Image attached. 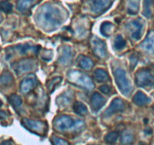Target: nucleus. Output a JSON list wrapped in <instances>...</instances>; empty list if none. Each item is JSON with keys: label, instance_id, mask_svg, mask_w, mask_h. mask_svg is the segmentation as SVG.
I'll return each instance as SVG.
<instances>
[{"label": "nucleus", "instance_id": "f257e3e1", "mask_svg": "<svg viewBox=\"0 0 154 145\" xmlns=\"http://www.w3.org/2000/svg\"><path fill=\"white\" fill-rule=\"evenodd\" d=\"M37 20L44 29L52 31L61 25L64 18L63 12L58 7L51 4H46L39 9Z\"/></svg>", "mask_w": 154, "mask_h": 145}, {"label": "nucleus", "instance_id": "f03ea898", "mask_svg": "<svg viewBox=\"0 0 154 145\" xmlns=\"http://www.w3.org/2000/svg\"><path fill=\"white\" fill-rule=\"evenodd\" d=\"M54 126L58 131H66L69 129L78 130L84 126V122L81 120L75 122L70 116H61L54 120Z\"/></svg>", "mask_w": 154, "mask_h": 145}, {"label": "nucleus", "instance_id": "7ed1b4c3", "mask_svg": "<svg viewBox=\"0 0 154 145\" xmlns=\"http://www.w3.org/2000/svg\"><path fill=\"white\" fill-rule=\"evenodd\" d=\"M68 78L71 82L81 86L87 89H92L94 87L91 79L86 74L78 70H70L68 73Z\"/></svg>", "mask_w": 154, "mask_h": 145}, {"label": "nucleus", "instance_id": "20e7f679", "mask_svg": "<svg viewBox=\"0 0 154 145\" xmlns=\"http://www.w3.org/2000/svg\"><path fill=\"white\" fill-rule=\"evenodd\" d=\"M114 75L116 83H117L120 92L124 95H129L132 88L131 85L130 81L126 76V71L121 68H117L114 70Z\"/></svg>", "mask_w": 154, "mask_h": 145}, {"label": "nucleus", "instance_id": "39448f33", "mask_svg": "<svg viewBox=\"0 0 154 145\" xmlns=\"http://www.w3.org/2000/svg\"><path fill=\"white\" fill-rule=\"evenodd\" d=\"M135 83L140 87H152L154 85V76L147 69H141L135 75Z\"/></svg>", "mask_w": 154, "mask_h": 145}, {"label": "nucleus", "instance_id": "423d86ee", "mask_svg": "<svg viewBox=\"0 0 154 145\" xmlns=\"http://www.w3.org/2000/svg\"><path fill=\"white\" fill-rule=\"evenodd\" d=\"M22 124L25 126L26 128L35 134H45L48 130L47 123L42 121H35L25 118V119H23Z\"/></svg>", "mask_w": 154, "mask_h": 145}, {"label": "nucleus", "instance_id": "0eeeda50", "mask_svg": "<svg viewBox=\"0 0 154 145\" xmlns=\"http://www.w3.org/2000/svg\"><path fill=\"white\" fill-rule=\"evenodd\" d=\"M91 47L93 52L97 57L100 58H104L107 56L106 45L104 41L101 40L99 38L93 37L91 39Z\"/></svg>", "mask_w": 154, "mask_h": 145}, {"label": "nucleus", "instance_id": "6e6552de", "mask_svg": "<svg viewBox=\"0 0 154 145\" xmlns=\"http://www.w3.org/2000/svg\"><path fill=\"white\" fill-rule=\"evenodd\" d=\"M35 66V62L32 59H24L14 63V69L16 71L17 74L20 75L24 72L32 71Z\"/></svg>", "mask_w": 154, "mask_h": 145}, {"label": "nucleus", "instance_id": "1a4fd4ad", "mask_svg": "<svg viewBox=\"0 0 154 145\" xmlns=\"http://www.w3.org/2000/svg\"><path fill=\"white\" fill-rule=\"evenodd\" d=\"M125 103L120 98H115L111 103L108 108L104 113V116L105 117H109L112 116L113 114H115L117 113L123 112L125 110Z\"/></svg>", "mask_w": 154, "mask_h": 145}, {"label": "nucleus", "instance_id": "9d476101", "mask_svg": "<svg viewBox=\"0 0 154 145\" xmlns=\"http://www.w3.org/2000/svg\"><path fill=\"white\" fill-rule=\"evenodd\" d=\"M113 3V0H91L92 11L100 14L106 11Z\"/></svg>", "mask_w": 154, "mask_h": 145}, {"label": "nucleus", "instance_id": "9b49d317", "mask_svg": "<svg viewBox=\"0 0 154 145\" xmlns=\"http://www.w3.org/2000/svg\"><path fill=\"white\" fill-rule=\"evenodd\" d=\"M143 27H144V24L141 22V20H134L127 25L128 30L130 32L131 37L136 40L141 38Z\"/></svg>", "mask_w": 154, "mask_h": 145}, {"label": "nucleus", "instance_id": "f8f14e48", "mask_svg": "<svg viewBox=\"0 0 154 145\" xmlns=\"http://www.w3.org/2000/svg\"><path fill=\"white\" fill-rule=\"evenodd\" d=\"M105 102H106L105 98H103L98 92H96V93L93 94L91 97V99H90V104H91L92 109L95 112L99 111L105 105Z\"/></svg>", "mask_w": 154, "mask_h": 145}, {"label": "nucleus", "instance_id": "ddd939ff", "mask_svg": "<svg viewBox=\"0 0 154 145\" xmlns=\"http://www.w3.org/2000/svg\"><path fill=\"white\" fill-rule=\"evenodd\" d=\"M141 46L147 52L154 54V30H150L149 32Z\"/></svg>", "mask_w": 154, "mask_h": 145}, {"label": "nucleus", "instance_id": "4468645a", "mask_svg": "<svg viewBox=\"0 0 154 145\" xmlns=\"http://www.w3.org/2000/svg\"><path fill=\"white\" fill-rule=\"evenodd\" d=\"M36 85V80L35 78H26L21 82L20 90L23 94H27L32 90Z\"/></svg>", "mask_w": 154, "mask_h": 145}, {"label": "nucleus", "instance_id": "2eb2a0df", "mask_svg": "<svg viewBox=\"0 0 154 145\" xmlns=\"http://www.w3.org/2000/svg\"><path fill=\"white\" fill-rule=\"evenodd\" d=\"M133 102L138 106H145L150 102V99L145 94L138 92L134 96Z\"/></svg>", "mask_w": 154, "mask_h": 145}, {"label": "nucleus", "instance_id": "dca6fc26", "mask_svg": "<svg viewBox=\"0 0 154 145\" xmlns=\"http://www.w3.org/2000/svg\"><path fill=\"white\" fill-rule=\"evenodd\" d=\"M78 63L80 67L82 68L83 69H85V70L90 69L93 67V65H94L93 60L90 57L84 55L79 56L78 59Z\"/></svg>", "mask_w": 154, "mask_h": 145}, {"label": "nucleus", "instance_id": "f3484780", "mask_svg": "<svg viewBox=\"0 0 154 145\" xmlns=\"http://www.w3.org/2000/svg\"><path fill=\"white\" fill-rule=\"evenodd\" d=\"M34 4V0H18L17 5L20 11L25 12L29 10Z\"/></svg>", "mask_w": 154, "mask_h": 145}, {"label": "nucleus", "instance_id": "a211bd4d", "mask_svg": "<svg viewBox=\"0 0 154 145\" xmlns=\"http://www.w3.org/2000/svg\"><path fill=\"white\" fill-rule=\"evenodd\" d=\"M94 78L98 82H105L109 79L108 74L103 69H97L94 72Z\"/></svg>", "mask_w": 154, "mask_h": 145}, {"label": "nucleus", "instance_id": "6ab92c4d", "mask_svg": "<svg viewBox=\"0 0 154 145\" xmlns=\"http://www.w3.org/2000/svg\"><path fill=\"white\" fill-rule=\"evenodd\" d=\"M73 110L75 113L80 115V116H85L88 113L87 106L80 101H76L73 104Z\"/></svg>", "mask_w": 154, "mask_h": 145}, {"label": "nucleus", "instance_id": "aec40b11", "mask_svg": "<svg viewBox=\"0 0 154 145\" xmlns=\"http://www.w3.org/2000/svg\"><path fill=\"white\" fill-rule=\"evenodd\" d=\"M72 57V50L70 49L69 47H66L63 49L61 57H60L59 60L61 63H64L65 64V63H68L70 61Z\"/></svg>", "mask_w": 154, "mask_h": 145}, {"label": "nucleus", "instance_id": "412c9836", "mask_svg": "<svg viewBox=\"0 0 154 145\" xmlns=\"http://www.w3.org/2000/svg\"><path fill=\"white\" fill-rule=\"evenodd\" d=\"M13 76H12L11 74L9 72H8V71H5V72H3V73L2 74L1 77H0V82H1V84H2L3 85H11L12 83H13Z\"/></svg>", "mask_w": 154, "mask_h": 145}, {"label": "nucleus", "instance_id": "4be33fe9", "mask_svg": "<svg viewBox=\"0 0 154 145\" xmlns=\"http://www.w3.org/2000/svg\"><path fill=\"white\" fill-rule=\"evenodd\" d=\"M114 26L110 22H104L101 26V33L105 36H109L112 33Z\"/></svg>", "mask_w": 154, "mask_h": 145}, {"label": "nucleus", "instance_id": "5701e85b", "mask_svg": "<svg viewBox=\"0 0 154 145\" xmlns=\"http://www.w3.org/2000/svg\"><path fill=\"white\" fill-rule=\"evenodd\" d=\"M118 137H119L118 133L116 132V131L110 132V133H108V134H106V135H105V141L107 144L114 145L116 143V142L117 141Z\"/></svg>", "mask_w": 154, "mask_h": 145}, {"label": "nucleus", "instance_id": "b1692460", "mask_svg": "<svg viewBox=\"0 0 154 145\" xmlns=\"http://www.w3.org/2000/svg\"><path fill=\"white\" fill-rule=\"evenodd\" d=\"M8 101L10 102V104L14 107H15V108H17V107H20L23 103L22 98L19 95H16V94H13V95H10L8 97Z\"/></svg>", "mask_w": 154, "mask_h": 145}, {"label": "nucleus", "instance_id": "393cba45", "mask_svg": "<svg viewBox=\"0 0 154 145\" xmlns=\"http://www.w3.org/2000/svg\"><path fill=\"white\" fill-rule=\"evenodd\" d=\"M62 81V77H54L51 79L48 80L47 82V88L49 92H53V91L55 89L56 86L58 84H60Z\"/></svg>", "mask_w": 154, "mask_h": 145}, {"label": "nucleus", "instance_id": "a878e982", "mask_svg": "<svg viewBox=\"0 0 154 145\" xmlns=\"http://www.w3.org/2000/svg\"><path fill=\"white\" fill-rule=\"evenodd\" d=\"M139 8V0H129L128 12L132 14H135Z\"/></svg>", "mask_w": 154, "mask_h": 145}, {"label": "nucleus", "instance_id": "bb28decb", "mask_svg": "<svg viewBox=\"0 0 154 145\" xmlns=\"http://www.w3.org/2000/svg\"><path fill=\"white\" fill-rule=\"evenodd\" d=\"M153 5V0H145L144 2V11L143 14L147 18H150L152 14L151 7Z\"/></svg>", "mask_w": 154, "mask_h": 145}, {"label": "nucleus", "instance_id": "cd10ccee", "mask_svg": "<svg viewBox=\"0 0 154 145\" xmlns=\"http://www.w3.org/2000/svg\"><path fill=\"white\" fill-rule=\"evenodd\" d=\"M126 45V41H125V39H123V36H117V38L115 39V40H114V48H115L116 50H121L125 48Z\"/></svg>", "mask_w": 154, "mask_h": 145}, {"label": "nucleus", "instance_id": "c85d7f7f", "mask_svg": "<svg viewBox=\"0 0 154 145\" xmlns=\"http://www.w3.org/2000/svg\"><path fill=\"white\" fill-rule=\"evenodd\" d=\"M134 136L129 132H124L121 136V143L124 145H129L133 143Z\"/></svg>", "mask_w": 154, "mask_h": 145}, {"label": "nucleus", "instance_id": "c756f323", "mask_svg": "<svg viewBox=\"0 0 154 145\" xmlns=\"http://www.w3.org/2000/svg\"><path fill=\"white\" fill-rule=\"evenodd\" d=\"M0 10L5 13H10L12 11V5L8 0L0 2Z\"/></svg>", "mask_w": 154, "mask_h": 145}, {"label": "nucleus", "instance_id": "7c9ffc66", "mask_svg": "<svg viewBox=\"0 0 154 145\" xmlns=\"http://www.w3.org/2000/svg\"><path fill=\"white\" fill-rule=\"evenodd\" d=\"M52 140L54 145H69V143L66 140H63V138L56 137V136L52 137Z\"/></svg>", "mask_w": 154, "mask_h": 145}, {"label": "nucleus", "instance_id": "2f4dec72", "mask_svg": "<svg viewBox=\"0 0 154 145\" xmlns=\"http://www.w3.org/2000/svg\"><path fill=\"white\" fill-rule=\"evenodd\" d=\"M99 89H100V91L102 93L105 94V95H109L111 92V86L108 85H102L99 88Z\"/></svg>", "mask_w": 154, "mask_h": 145}, {"label": "nucleus", "instance_id": "473e14b6", "mask_svg": "<svg viewBox=\"0 0 154 145\" xmlns=\"http://www.w3.org/2000/svg\"><path fill=\"white\" fill-rule=\"evenodd\" d=\"M138 57H137L136 55H135V54H133V55H132L130 57V63H131V68L132 69H134V68L135 67V66H136L137 63H138Z\"/></svg>", "mask_w": 154, "mask_h": 145}, {"label": "nucleus", "instance_id": "72a5a7b5", "mask_svg": "<svg viewBox=\"0 0 154 145\" xmlns=\"http://www.w3.org/2000/svg\"><path fill=\"white\" fill-rule=\"evenodd\" d=\"M57 100H60V104H63L64 105L66 104H69V101H70V98H68V96H60V98H58Z\"/></svg>", "mask_w": 154, "mask_h": 145}, {"label": "nucleus", "instance_id": "f704fd0d", "mask_svg": "<svg viewBox=\"0 0 154 145\" xmlns=\"http://www.w3.org/2000/svg\"><path fill=\"white\" fill-rule=\"evenodd\" d=\"M0 145H12V143L11 140H6V141L2 142Z\"/></svg>", "mask_w": 154, "mask_h": 145}, {"label": "nucleus", "instance_id": "c9c22d12", "mask_svg": "<svg viewBox=\"0 0 154 145\" xmlns=\"http://www.w3.org/2000/svg\"><path fill=\"white\" fill-rule=\"evenodd\" d=\"M145 132H146V134H151L152 131H151V129L148 128V129H146L145 130Z\"/></svg>", "mask_w": 154, "mask_h": 145}, {"label": "nucleus", "instance_id": "e433bc0d", "mask_svg": "<svg viewBox=\"0 0 154 145\" xmlns=\"http://www.w3.org/2000/svg\"><path fill=\"white\" fill-rule=\"evenodd\" d=\"M2 21V16H1V14H0V22H1V21Z\"/></svg>", "mask_w": 154, "mask_h": 145}, {"label": "nucleus", "instance_id": "4c0bfd02", "mask_svg": "<svg viewBox=\"0 0 154 145\" xmlns=\"http://www.w3.org/2000/svg\"><path fill=\"white\" fill-rule=\"evenodd\" d=\"M2 103L1 100H0V107H1V106H2Z\"/></svg>", "mask_w": 154, "mask_h": 145}]
</instances>
